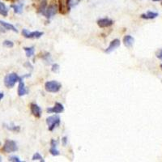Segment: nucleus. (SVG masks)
<instances>
[{
	"instance_id": "obj_19",
	"label": "nucleus",
	"mask_w": 162,
	"mask_h": 162,
	"mask_svg": "<svg viewBox=\"0 0 162 162\" xmlns=\"http://www.w3.org/2000/svg\"><path fill=\"white\" fill-rule=\"evenodd\" d=\"M0 15H2L3 16H8V8L1 1H0Z\"/></svg>"
},
{
	"instance_id": "obj_22",
	"label": "nucleus",
	"mask_w": 162,
	"mask_h": 162,
	"mask_svg": "<svg viewBox=\"0 0 162 162\" xmlns=\"http://www.w3.org/2000/svg\"><path fill=\"white\" fill-rule=\"evenodd\" d=\"M80 1V0H66V3H67V5L71 9V8H72V7L77 5Z\"/></svg>"
},
{
	"instance_id": "obj_25",
	"label": "nucleus",
	"mask_w": 162,
	"mask_h": 162,
	"mask_svg": "<svg viewBox=\"0 0 162 162\" xmlns=\"http://www.w3.org/2000/svg\"><path fill=\"white\" fill-rule=\"evenodd\" d=\"M51 71L54 73H57V72H59V64H53V66H52V68H51Z\"/></svg>"
},
{
	"instance_id": "obj_26",
	"label": "nucleus",
	"mask_w": 162,
	"mask_h": 162,
	"mask_svg": "<svg viewBox=\"0 0 162 162\" xmlns=\"http://www.w3.org/2000/svg\"><path fill=\"white\" fill-rule=\"evenodd\" d=\"M9 161H13V162H20V160L19 158L18 157H16V156H12V157H9V159H8Z\"/></svg>"
},
{
	"instance_id": "obj_9",
	"label": "nucleus",
	"mask_w": 162,
	"mask_h": 162,
	"mask_svg": "<svg viewBox=\"0 0 162 162\" xmlns=\"http://www.w3.org/2000/svg\"><path fill=\"white\" fill-rule=\"evenodd\" d=\"M30 110L32 114L36 118H41V113L42 110L41 109V107L35 103H31L30 104Z\"/></svg>"
},
{
	"instance_id": "obj_17",
	"label": "nucleus",
	"mask_w": 162,
	"mask_h": 162,
	"mask_svg": "<svg viewBox=\"0 0 162 162\" xmlns=\"http://www.w3.org/2000/svg\"><path fill=\"white\" fill-rule=\"evenodd\" d=\"M46 8H47V0H41L40 5L38 7V12L44 16Z\"/></svg>"
},
{
	"instance_id": "obj_15",
	"label": "nucleus",
	"mask_w": 162,
	"mask_h": 162,
	"mask_svg": "<svg viewBox=\"0 0 162 162\" xmlns=\"http://www.w3.org/2000/svg\"><path fill=\"white\" fill-rule=\"evenodd\" d=\"M158 16H159V14L157 13V12L148 11L147 13L142 14L140 16V17L142 19H144V20H152V19L157 18Z\"/></svg>"
},
{
	"instance_id": "obj_5",
	"label": "nucleus",
	"mask_w": 162,
	"mask_h": 162,
	"mask_svg": "<svg viewBox=\"0 0 162 162\" xmlns=\"http://www.w3.org/2000/svg\"><path fill=\"white\" fill-rule=\"evenodd\" d=\"M58 10H59V8H58L57 4H55V3H51V4H50V5L46 8V10H45V15H44V16L47 19L52 18V17L58 12Z\"/></svg>"
},
{
	"instance_id": "obj_2",
	"label": "nucleus",
	"mask_w": 162,
	"mask_h": 162,
	"mask_svg": "<svg viewBox=\"0 0 162 162\" xmlns=\"http://www.w3.org/2000/svg\"><path fill=\"white\" fill-rule=\"evenodd\" d=\"M62 88V84L59 81L56 80H51V81H47L45 84V90L48 93H58L60 91Z\"/></svg>"
},
{
	"instance_id": "obj_31",
	"label": "nucleus",
	"mask_w": 162,
	"mask_h": 162,
	"mask_svg": "<svg viewBox=\"0 0 162 162\" xmlns=\"http://www.w3.org/2000/svg\"><path fill=\"white\" fill-rule=\"evenodd\" d=\"M160 68H161V70H162V64H160Z\"/></svg>"
},
{
	"instance_id": "obj_24",
	"label": "nucleus",
	"mask_w": 162,
	"mask_h": 162,
	"mask_svg": "<svg viewBox=\"0 0 162 162\" xmlns=\"http://www.w3.org/2000/svg\"><path fill=\"white\" fill-rule=\"evenodd\" d=\"M3 45L5 46V47H7V48H12L14 46V43L11 41H8V40H6L3 41Z\"/></svg>"
},
{
	"instance_id": "obj_32",
	"label": "nucleus",
	"mask_w": 162,
	"mask_h": 162,
	"mask_svg": "<svg viewBox=\"0 0 162 162\" xmlns=\"http://www.w3.org/2000/svg\"><path fill=\"white\" fill-rule=\"evenodd\" d=\"M0 161H2V160H1V157H0Z\"/></svg>"
},
{
	"instance_id": "obj_16",
	"label": "nucleus",
	"mask_w": 162,
	"mask_h": 162,
	"mask_svg": "<svg viewBox=\"0 0 162 162\" xmlns=\"http://www.w3.org/2000/svg\"><path fill=\"white\" fill-rule=\"evenodd\" d=\"M0 24L1 25L7 30H11V31H13L15 32H18V29H16V27L14 26L13 24H10V23H8V22L3 21V20H1L0 21Z\"/></svg>"
},
{
	"instance_id": "obj_33",
	"label": "nucleus",
	"mask_w": 162,
	"mask_h": 162,
	"mask_svg": "<svg viewBox=\"0 0 162 162\" xmlns=\"http://www.w3.org/2000/svg\"><path fill=\"white\" fill-rule=\"evenodd\" d=\"M161 4H162V1H161Z\"/></svg>"
},
{
	"instance_id": "obj_29",
	"label": "nucleus",
	"mask_w": 162,
	"mask_h": 162,
	"mask_svg": "<svg viewBox=\"0 0 162 162\" xmlns=\"http://www.w3.org/2000/svg\"><path fill=\"white\" fill-rule=\"evenodd\" d=\"M3 96H4V94H3V93H1V92H0V101H1V100L3 98Z\"/></svg>"
},
{
	"instance_id": "obj_14",
	"label": "nucleus",
	"mask_w": 162,
	"mask_h": 162,
	"mask_svg": "<svg viewBox=\"0 0 162 162\" xmlns=\"http://www.w3.org/2000/svg\"><path fill=\"white\" fill-rule=\"evenodd\" d=\"M134 42H135V39L130 35H127L123 37V44L127 48H130L134 44Z\"/></svg>"
},
{
	"instance_id": "obj_21",
	"label": "nucleus",
	"mask_w": 162,
	"mask_h": 162,
	"mask_svg": "<svg viewBox=\"0 0 162 162\" xmlns=\"http://www.w3.org/2000/svg\"><path fill=\"white\" fill-rule=\"evenodd\" d=\"M32 160H33V161H34V160H39V161H41V162L45 161L44 158H43V157L41 156L40 153H38V152H36V153L32 156Z\"/></svg>"
},
{
	"instance_id": "obj_23",
	"label": "nucleus",
	"mask_w": 162,
	"mask_h": 162,
	"mask_svg": "<svg viewBox=\"0 0 162 162\" xmlns=\"http://www.w3.org/2000/svg\"><path fill=\"white\" fill-rule=\"evenodd\" d=\"M4 126H5L6 128H8V130H12V131H16V132H18V131H20V127H18V126H8L6 125V124H4Z\"/></svg>"
},
{
	"instance_id": "obj_12",
	"label": "nucleus",
	"mask_w": 162,
	"mask_h": 162,
	"mask_svg": "<svg viewBox=\"0 0 162 162\" xmlns=\"http://www.w3.org/2000/svg\"><path fill=\"white\" fill-rule=\"evenodd\" d=\"M59 144V142L55 139H51L50 141V152L52 156H59L60 155V152L57 149V146Z\"/></svg>"
},
{
	"instance_id": "obj_3",
	"label": "nucleus",
	"mask_w": 162,
	"mask_h": 162,
	"mask_svg": "<svg viewBox=\"0 0 162 162\" xmlns=\"http://www.w3.org/2000/svg\"><path fill=\"white\" fill-rule=\"evenodd\" d=\"M60 117L58 115H52L46 118V124L48 126L49 130H53L56 127H58L60 125Z\"/></svg>"
},
{
	"instance_id": "obj_7",
	"label": "nucleus",
	"mask_w": 162,
	"mask_h": 162,
	"mask_svg": "<svg viewBox=\"0 0 162 162\" xmlns=\"http://www.w3.org/2000/svg\"><path fill=\"white\" fill-rule=\"evenodd\" d=\"M121 45V41L119 39H114L110 42L109 45L107 47V49L105 50V52L107 53H112L113 51H114L116 49H118Z\"/></svg>"
},
{
	"instance_id": "obj_28",
	"label": "nucleus",
	"mask_w": 162,
	"mask_h": 162,
	"mask_svg": "<svg viewBox=\"0 0 162 162\" xmlns=\"http://www.w3.org/2000/svg\"><path fill=\"white\" fill-rule=\"evenodd\" d=\"M62 142H63V146H66V144H67V138L66 137H63V138L62 139Z\"/></svg>"
},
{
	"instance_id": "obj_6",
	"label": "nucleus",
	"mask_w": 162,
	"mask_h": 162,
	"mask_svg": "<svg viewBox=\"0 0 162 162\" xmlns=\"http://www.w3.org/2000/svg\"><path fill=\"white\" fill-rule=\"evenodd\" d=\"M44 34L43 32H39V31H33V32H29L27 29L22 30V35L24 36L25 38H29V39H32V38H40Z\"/></svg>"
},
{
	"instance_id": "obj_13",
	"label": "nucleus",
	"mask_w": 162,
	"mask_h": 162,
	"mask_svg": "<svg viewBox=\"0 0 162 162\" xmlns=\"http://www.w3.org/2000/svg\"><path fill=\"white\" fill-rule=\"evenodd\" d=\"M17 93H18V95L20 96H23L29 93V90L27 89L25 84H24L23 80H20V81L19 82L18 92H17Z\"/></svg>"
},
{
	"instance_id": "obj_30",
	"label": "nucleus",
	"mask_w": 162,
	"mask_h": 162,
	"mask_svg": "<svg viewBox=\"0 0 162 162\" xmlns=\"http://www.w3.org/2000/svg\"><path fill=\"white\" fill-rule=\"evenodd\" d=\"M152 1H154V2H159V1H162V0H152Z\"/></svg>"
},
{
	"instance_id": "obj_20",
	"label": "nucleus",
	"mask_w": 162,
	"mask_h": 162,
	"mask_svg": "<svg viewBox=\"0 0 162 162\" xmlns=\"http://www.w3.org/2000/svg\"><path fill=\"white\" fill-rule=\"evenodd\" d=\"M24 50L25 51V53H26V56L28 58H30V57H32V56L34 55L35 49L33 46H31V47H24Z\"/></svg>"
},
{
	"instance_id": "obj_10",
	"label": "nucleus",
	"mask_w": 162,
	"mask_h": 162,
	"mask_svg": "<svg viewBox=\"0 0 162 162\" xmlns=\"http://www.w3.org/2000/svg\"><path fill=\"white\" fill-rule=\"evenodd\" d=\"M97 24L100 28H108L114 24V21L109 18H102L97 20Z\"/></svg>"
},
{
	"instance_id": "obj_8",
	"label": "nucleus",
	"mask_w": 162,
	"mask_h": 162,
	"mask_svg": "<svg viewBox=\"0 0 162 162\" xmlns=\"http://www.w3.org/2000/svg\"><path fill=\"white\" fill-rule=\"evenodd\" d=\"M47 113H53V114H61L64 111V107L61 103L59 102H56L54 106L48 108L46 109Z\"/></svg>"
},
{
	"instance_id": "obj_4",
	"label": "nucleus",
	"mask_w": 162,
	"mask_h": 162,
	"mask_svg": "<svg viewBox=\"0 0 162 162\" xmlns=\"http://www.w3.org/2000/svg\"><path fill=\"white\" fill-rule=\"evenodd\" d=\"M17 150H18V147L15 141L11 140V139H7L5 141L3 147V151L4 152L11 153V152H15Z\"/></svg>"
},
{
	"instance_id": "obj_27",
	"label": "nucleus",
	"mask_w": 162,
	"mask_h": 162,
	"mask_svg": "<svg viewBox=\"0 0 162 162\" xmlns=\"http://www.w3.org/2000/svg\"><path fill=\"white\" fill-rule=\"evenodd\" d=\"M156 56H157V59H159L160 60L162 61V49H159L156 53Z\"/></svg>"
},
{
	"instance_id": "obj_11",
	"label": "nucleus",
	"mask_w": 162,
	"mask_h": 162,
	"mask_svg": "<svg viewBox=\"0 0 162 162\" xmlns=\"http://www.w3.org/2000/svg\"><path fill=\"white\" fill-rule=\"evenodd\" d=\"M59 10L61 14H66L70 11V8L66 3V0H59Z\"/></svg>"
},
{
	"instance_id": "obj_18",
	"label": "nucleus",
	"mask_w": 162,
	"mask_h": 162,
	"mask_svg": "<svg viewBox=\"0 0 162 162\" xmlns=\"http://www.w3.org/2000/svg\"><path fill=\"white\" fill-rule=\"evenodd\" d=\"M23 3L20 4H12L11 5V8H13L14 12L16 14H20L23 11Z\"/></svg>"
},
{
	"instance_id": "obj_1",
	"label": "nucleus",
	"mask_w": 162,
	"mask_h": 162,
	"mask_svg": "<svg viewBox=\"0 0 162 162\" xmlns=\"http://www.w3.org/2000/svg\"><path fill=\"white\" fill-rule=\"evenodd\" d=\"M29 76H30V74L24 75V76H19L16 73H10L7 75L4 78V84L7 88H13L16 83L20 82V80H23L24 78L29 77Z\"/></svg>"
}]
</instances>
